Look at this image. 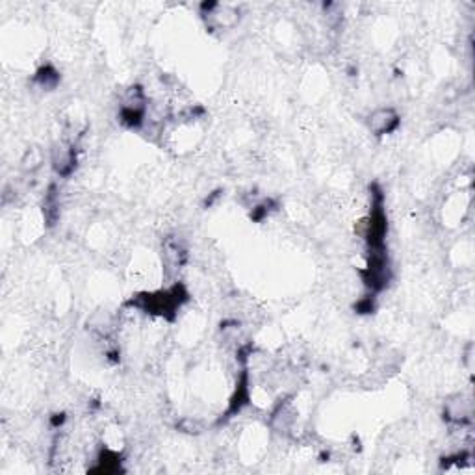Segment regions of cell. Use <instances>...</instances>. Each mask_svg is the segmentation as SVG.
Wrapping results in <instances>:
<instances>
[{
	"instance_id": "cell-1",
	"label": "cell",
	"mask_w": 475,
	"mask_h": 475,
	"mask_svg": "<svg viewBox=\"0 0 475 475\" xmlns=\"http://www.w3.org/2000/svg\"><path fill=\"white\" fill-rule=\"evenodd\" d=\"M188 299V294L182 284H175L165 292H157V294H141L138 297L128 301V305L139 308L147 314H157V316H165V318H173L171 314L181 307L184 301Z\"/></svg>"
},
{
	"instance_id": "cell-2",
	"label": "cell",
	"mask_w": 475,
	"mask_h": 475,
	"mask_svg": "<svg viewBox=\"0 0 475 475\" xmlns=\"http://www.w3.org/2000/svg\"><path fill=\"white\" fill-rule=\"evenodd\" d=\"M145 113H147V99H145L143 89L139 86H132L121 100L119 119L128 128H139L143 125Z\"/></svg>"
},
{
	"instance_id": "cell-7",
	"label": "cell",
	"mask_w": 475,
	"mask_h": 475,
	"mask_svg": "<svg viewBox=\"0 0 475 475\" xmlns=\"http://www.w3.org/2000/svg\"><path fill=\"white\" fill-rule=\"evenodd\" d=\"M58 208H60V202H58V189L56 186L52 184L49 188V192H47V195H45L43 200V216L49 227L54 225L58 221V218H60V210H58Z\"/></svg>"
},
{
	"instance_id": "cell-8",
	"label": "cell",
	"mask_w": 475,
	"mask_h": 475,
	"mask_svg": "<svg viewBox=\"0 0 475 475\" xmlns=\"http://www.w3.org/2000/svg\"><path fill=\"white\" fill-rule=\"evenodd\" d=\"M58 80H60V76H58V73L50 65H47V67H43V69H39V73L36 75V82H38L39 86L45 89H52L56 88Z\"/></svg>"
},
{
	"instance_id": "cell-3",
	"label": "cell",
	"mask_w": 475,
	"mask_h": 475,
	"mask_svg": "<svg viewBox=\"0 0 475 475\" xmlns=\"http://www.w3.org/2000/svg\"><path fill=\"white\" fill-rule=\"evenodd\" d=\"M399 126V115L394 108H379L368 117V128L373 136L392 134Z\"/></svg>"
},
{
	"instance_id": "cell-6",
	"label": "cell",
	"mask_w": 475,
	"mask_h": 475,
	"mask_svg": "<svg viewBox=\"0 0 475 475\" xmlns=\"http://www.w3.org/2000/svg\"><path fill=\"white\" fill-rule=\"evenodd\" d=\"M163 255L169 264H173L175 268L186 262V247L182 245L178 238H169L165 245H163Z\"/></svg>"
},
{
	"instance_id": "cell-4",
	"label": "cell",
	"mask_w": 475,
	"mask_h": 475,
	"mask_svg": "<svg viewBox=\"0 0 475 475\" xmlns=\"http://www.w3.org/2000/svg\"><path fill=\"white\" fill-rule=\"evenodd\" d=\"M52 167L58 175H71L76 167L75 147H58L52 152Z\"/></svg>"
},
{
	"instance_id": "cell-5",
	"label": "cell",
	"mask_w": 475,
	"mask_h": 475,
	"mask_svg": "<svg viewBox=\"0 0 475 475\" xmlns=\"http://www.w3.org/2000/svg\"><path fill=\"white\" fill-rule=\"evenodd\" d=\"M444 414L445 419H450L453 424H459V426H461L464 421H468L470 414H472L470 401H464L461 395H456V397H453V399L445 403Z\"/></svg>"
}]
</instances>
